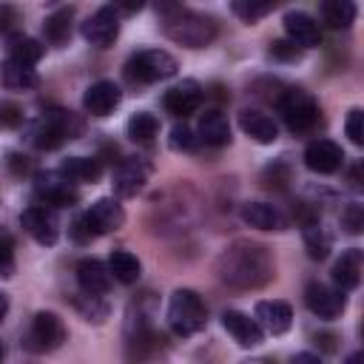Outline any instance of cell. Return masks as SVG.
Instances as JSON below:
<instances>
[{
  "label": "cell",
  "mask_w": 364,
  "mask_h": 364,
  "mask_svg": "<svg viewBox=\"0 0 364 364\" xmlns=\"http://www.w3.org/2000/svg\"><path fill=\"white\" fill-rule=\"evenodd\" d=\"M165 34L185 48H205L216 37V23L196 11H179L165 20Z\"/></svg>",
  "instance_id": "277c9868"
},
{
  "label": "cell",
  "mask_w": 364,
  "mask_h": 364,
  "mask_svg": "<svg viewBox=\"0 0 364 364\" xmlns=\"http://www.w3.org/2000/svg\"><path fill=\"white\" fill-rule=\"evenodd\" d=\"M102 296H91V293H82L74 299V307L85 316V321H102L108 316V307L100 301Z\"/></svg>",
  "instance_id": "836d02e7"
},
{
  "label": "cell",
  "mask_w": 364,
  "mask_h": 364,
  "mask_svg": "<svg viewBox=\"0 0 364 364\" xmlns=\"http://www.w3.org/2000/svg\"><path fill=\"white\" fill-rule=\"evenodd\" d=\"M239 128H242L250 139H256V142H262V145H270V142H276V136H279L276 122H273L267 114L256 111V108H245V111L239 114Z\"/></svg>",
  "instance_id": "7402d4cb"
},
{
  "label": "cell",
  "mask_w": 364,
  "mask_h": 364,
  "mask_svg": "<svg viewBox=\"0 0 364 364\" xmlns=\"http://www.w3.org/2000/svg\"><path fill=\"white\" fill-rule=\"evenodd\" d=\"M26 233L40 242V245H54L57 236H60V222H57V213L48 208V205H31L23 210L20 216Z\"/></svg>",
  "instance_id": "30bf717a"
},
{
  "label": "cell",
  "mask_w": 364,
  "mask_h": 364,
  "mask_svg": "<svg viewBox=\"0 0 364 364\" xmlns=\"http://www.w3.org/2000/svg\"><path fill=\"white\" fill-rule=\"evenodd\" d=\"M284 31L301 48H313V46L321 43V28H318V23L307 11H290V14H284Z\"/></svg>",
  "instance_id": "ac0fdd59"
},
{
  "label": "cell",
  "mask_w": 364,
  "mask_h": 364,
  "mask_svg": "<svg viewBox=\"0 0 364 364\" xmlns=\"http://www.w3.org/2000/svg\"><path fill=\"white\" fill-rule=\"evenodd\" d=\"M304 165L313 173H336L344 165V151L333 139H313L304 148Z\"/></svg>",
  "instance_id": "9a60e30c"
},
{
  "label": "cell",
  "mask_w": 364,
  "mask_h": 364,
  "mask_svg": "<svg viewBox=\"0 0 364 364\" xmlns=\"http://www.w3.org/2000/svg\"><path fill=\"white\" fill-rule=\"evenodd\" d=\"M43 51H46L43 43L34 40V37L17 34V37L9 40V57L17 60V63H23V65H37V63L43 60Z\"/></svg>",
  "instance_id": "4dcf8cb0"
},
{
  "label": "cell",
  "mask_w": 364,
  "mask_h": 364,
  "mask_svg": "<svg viewBox=\"0 0 364 364\" xmlns=\"http://www.w3.org/2000/svg\"><path fill=\"white\" fill-rule=\"evenodd\" d=\"M6 165H9V171H11L14 176H23V173L31 171V162H28V156H23V154H9V156H6Z\"/></svg>",
  "instance_id": "b9f144b4"
},
{
  "label": "cell",
  "mask_w": 364,
  "mask_h": 364,
  "mask_svg": "<svg viewBox=\"0 0 364 364\" xmlns=\"http://www.w3.org/2000/svg\"><path fill=\"white\" fill-rule=\"evenodd\" d=\"M125 131H128V136H131L134 142H151V139L156 136V131H159V119H156L154 114H148V111H136V114L128 119Z\"/></svg>",
  "instance_id": "d6a6232c"
},
{
  "label": "cell",
  "mask_w": 364,
  "mask_h": 364,
  "mask_svg": "<svg viewBox=\"0 0 364 364\" xmlns=\"http://www.w3.org/2000/svg\"><path fill=\"white\" fill-rule=\"evenodd\" d=\"M148 173H151V165L142 159V156H128L122 159L117 168H114V193L117 196H134L142 191V185L148 182Z\"/></svg>",
  "instance_id": "4fadbf2b"
},
{
  "label": "cell",
  "mask_w": 364,
  "mask_h": 364,
  "mask_svg": "<svg viewBox=\"0 0 364 364\" xmlns=\"http://www.w3.org/2000/svg\"><path fill=\"white\" fill-rule=\"evenodd\" d=\"M205 321H208V310H205V301H202V296H199L196 290L182 287V290H176V293L171 296V304H168V324H171V330H173L176 336L188 338V336L199 333V330L205 327Z\"/></svg>",
  "instance_id": "3957f363"
},
{
  "label": "cell",
  "mask_w": 364,
  "mask_h": 364,
  "mask_svg": "<svg viewBox=\"0 0 364 364\" xmlns=\"http://www.w3.org/2000/svg\"><path fill=\"white\" fill-rule=\"evenodd\" d=\"M77 284L82 293L91 296H105L111 287V270L100 259H82L77 264Z\"/></svg>",
  "instance_id": "d6986e66"
},
{
  "label": "cell",
  "mask_w": 364,
  "mask_h": 364,
  "mask_svg": "<svg viewBox=\"0 0 364 364\" xmlns=\"http://www.w3.org/2000/svg\"><path fill=\"white\" fill-rule=\"evenodd\" d=\"M74 134H80V122L71 117V111H60L51 108L46 114H40L31 122V142L43 151H54L60 148L65 139H71Z\"/></svg>",
  "instance_id": "5b68a950"
},
{
  "label": "cell",
  "mask_w": 364,
  "mask_h": 364,
  "mask_svg": "<svg viewBox=\"0 0 364 364\" xmlns=\"http://www.w3.org/2000/svg\"><path fill=\"white\" fill-rule=\"evenodd\" d=\"M80 31H82V37H85L91 46H97V48H108V46L117 40V34H119V20H117L114 6H105V9L94 11V14L82 23Z\"/></svg>",
  "instance_id": "5bb4252c"
},
{
  "label": "cell",
  "mask_w": 364,
  "mask_h": 364,
  "mask_svg": "<svg viewBox=\"0 0 364 364\" xmlns=\"http://www.w3.org/2000/svg\"><path fill=\"white\" fill-rule=\"evenodd\" d=\"M171 148L173 151H193L196 148V136L185 122H176L171 128Z\"/></svg>",
  "instance_id": "e575fe53"
},
{
  "label": "cell",
  "mask_w": 364,
  "mask_h": 364,
  "mask_svg": "<svg viewBox=\"0 0 364 364\" xmlns=\"http://www.w3.org/2000/svg\"><path fill=\"white\" fill-rule=\"evenodd\" d=\"M71 20H74V11L71 9H57L54 14H48L43 20V34L51 46H65L68 37H71Z\"/></svg>",
  "instance_id": "4316f807"
},
{
  "label": "cell",
  "mask_w": 364,
  "mask_h": 364,
  "mask_svg": "<svg viewBox=\"0 0 364 364\" xmlns=\"http://www.w3.org/2000/svg\"><path fill=\"white\" fill-rule=\"evenodd\" d=\"M242 219L259 230H284L287 228V219L282 216V210L267 202H247L242 208Z\"/></svg>",
  "instance_id": "603a6c76"
},
{
  "label": "cell",
  "mask_w": 364,
  "mask_h": 364,
  "mask_svg": "<svg viewBox=\"0 0 364 364\" xmlns=\"http://www.w3.org/2000/svg\"><path fill=\"white\" fill-rule=\"evenodd\" d=\"M344 131H347V136H350L353 145H364V111H361V108H353V111L347 114Z\"/></svg>",
  "instance_id": "d590c367"
},
{
  "label": "cell",
  "mask_w": 364,
  "mask_h": 364,
  "mask_svg": "<svg viewBox=\"0 0 364 364\" xmlns=\"http://www.w3.org/2000/svg\"><path fill=\"white\" fill-rule=\"evenodd\" d=\"M122 100V91L119 85H114L111 80H97L85 88L82 94V108L91 114V117H108Z\"/></svg>",
  "instance_id": "2e32d148"
},
{
  "label": "cell",
  "mask_w": 364,
  "mask_h": 364,
  "mask_svg": "<svg viewBox=\"0 0 364 364\" xmlns=\"http://www.w3.org/2000/svg\"><path fill=\"white\" fill-rule=\"evenodd\" d=\"M122 222H125V210H122V205H119L114 196H105V199H97L82 216L74 219V225H71V236H74V242H91L94 236L119 230Z\"/></svg>",
  "instance_id": "7a4b0ae2"
},
{
  "label": "cell",
  "mask_w": 364,
  "mask_h": 364,
  "mask_svg": "<svg viewBox=\"0 0 364 364\" xmlns=\"http://www.w3.org/2000/svg\"><path fill=\"white\" fill-rule=\"evenodd\" d=\"M222 327L233 336V341L239 347H256L262 341V336H264V330L259 327V321L250 318V316H245V313H239V310H225L222 313Z\"/></svg>",
  "instance_id": "e0dca14e"
},
{
  "label": "cell",
  "mask_w": 364,
  "mask_h": 364,
  "mask_svg": "<svg viewBox=\"0 0 364 364\" xmlns=\"http://www.w3.org/2000/svg\"><path fill=\"white\" fill-rule=\"evenodd\" d=\"M0 358H3V344H0Z\"/></svg>",
  "instance_id": "7dc6e473"
},
{
  "label": "cell",
  "mask_w": 364,
  "mask_h": 364,
  "mask_svg": "<svg viewBox=\"0 0 364 364\" xmlns=\"http://www.w3.org/2000/svg\"><path fill=\"white\" fill-rule=\"evenodd\" d=\"M14 276V242L9 236H0V279Z\"/></svg>",
  "instance_id": "74e56055"
},
{
  "label": "cell",
  "mask_w": 364,
  "mask_h": 364,
  "mask_svg": "<svg viewBox=\"0 0 364 364\" xmlns=\"http://www.w3.org/2000/svg\"><path fill=\"white\" fill-rule=\"evenodd\" d=\"M17 23H20V11L11 3H0V31L9 34L17 28Z\"/></svg>",
  "instance_id": "60d3db41"
},
{
  "label": "cell",
  "mask_w": 364,
  "mask_h": 364,
  "mask_svg": "<svg viewBox=\"0 0 364 364\" xmlns=\"http://www.w3.org/2000/svg\"><path fill=\"white\" fill-rule=\"evenodd\" d=\"M0 85L9 91H28L37 85V74L31 65H23V63L9 57L0 63Z\"/></svg>",
  "instance_id": "d4e9b609"
},
{
  "label": "cell",
  "mask_w": 364,
  "mask_h": 364,
  "mask_svg": "<svg viewBox=\"0 0 364 364\" xmlns=\"http://www.w3.org/2000/svg\"><path fill=\"white\" fill-rule=\"evenodd\" d=\"M282 0H230V11L245 20V23H256L264 14H270Z\"/></svg>",
  "instance_id": "1f68e13d"
},
{
  "label": "cell",
  "mask_w": 364,
  "mask_h": 364,
  "mask_svg": "<svg viewBox=\"0 0 364 364\" xmlns=\"http://www.w3.org/2000/svg\"><path fill=\"white\" fill-rule=\"evenodd\" d=\"M199 139L205 142V145H213V148H219V145H228L230 142V125H228V117L222 114V111H205L202 117H199Z\"/></svg>",
  "instance_id": "cb8c5ba5"
},
{
  "label": "cell",
  "mask_w": 364,
  "mask_h": 364,
  "mask_svg": "<svg viewBox=\"0 0 364 364\" xmlns=\"http://www.w3.org/2000/svg\"><path fill=\"white\" fill-rule=\"evenodd\" d=\"M60 173L68 176L71 182H97L102 176V162L91 156H68L63 159Z\"/></svg>",
  "instance_id": "484cf974"
},
{
  "label": "cell",
  "mask_w": 364,
  "mask_h": 364,
  "mask_svg": "<svg viewBox=\"0 0 364 364\" xmlns=\"http://www.w3.org/2000/svg\"><path fill=\"white\" fill-rule=\"evenodd\" d=\"M142 6L145 0H114V11H122V14H136Z\"/></svg>",
  "instance_id": "ee69618b"
},
{
  "label": "cell",
  "mask_w": 364,
  "mask_h": 364,
  "mask_svg": "<svg viewBox=\"0 0 364 364\" xmlns=\"http://www.w3.org/2000/svg\"><path fill=\"white\" fill-rule=\"evenodd\" d=\"M361 267H364V253L358 247H350L341 253V259L333 264V282L338 290H355L361 284Z\"/></svg>",
  "instance_id": "44dd1931"
},
{
  "label": "cell",
  "mask_w": 364,
  "mask_h": 364,
  "mask_svg": "<svg viewBox=\"0 0 364 364\" xmlns=\"http://www.w3.org/2000/svg\"><path fill=\"white\" fill-rule=\"evenodd\" d=\"M321 17L330 28H347L355 20V3L353 0H321Z\"/></svg>",
  "instance_id": "f546056e"
},
{
  "label": "cell",
  "mask_w": 364,
  "mask_h": 364,
  "mask_svg": "<svg viewBox=\"0 0 364 364\" xmlns=\"http://www.w3.org/2000/svg\"><path fill=\"white\" fill-rule=\"evenodd\" d=\"M279 114L284 119V125L293 131V134H307L316 128L318 122V102L301 91V88H287L282 97H279Z\"/></svg>",
  "instance_id": "52a82bcc"
},
{
  "label": "cell",
  "mask_w": 364,
  "mask_h": 364,
  "mask_svg": "<svg viewBox=\"0 0 364 364\" xmlns=\"http://www.w3.org/2000/svg\"><path fill=\"white\" fill-rule=\"evenodd\" d=\"M202 100H205V88H202L196 80H182L179 85L168 88L165 97H162L165 111L173 114V117H179V119H185V117H191L193 111H199Z\"/></svg>",
  "instance_id": "7c38bea8"
},
{
  "label": "cell",
  "mask_w": 364,
  "mask_h": 364,
  "mask_svg": "<svg viewBox=\"0 0 364 364\" xmlns=\"http://www.w3.org/2000/svg\"><path fill=\"white\" fill-rule=\"evenodd\" d=\"M296 361H318V355H313V353H299Z\"/></svg>",
  "instance_id": "bcb514c9"
},
{
  "label": "cell",
  "mask_w": 364,
  "mask_h": 364,
  "mask_svg": "<svg viewBox=\"0 0 364 364\" xmlns=\"http://www.w3.org/2000/svg\"><path fill=\"white\" fill-rule=\"evenodd\" d=\"M256 321L264 333L282 336L293 324V310H290L287 301H259L256 304Z\"/></svg>",
  "instance_id": "ffe728a7"
},
{
  "label": "cell",
  "mask_w": 364,
  "mask_h": 364,
  "mask_svg": "<svg viewBox=\"0 0 364 364\" xmlns=\"http://www.w3.org/2000/svg\"><path fill=\"white\" fill-rule=\"evenodd\" d=\"M299 54H301V46H296L290 37L287 40H273L270 43V57L273 60H299Z\"/></svg>",
  "instance_id": "f35d334b"
},
{
  "label": "cell",
  "mask_w": 364,
  "mask_h": 364,
  "mask_svg": "<svg viewBox=\"0 0 364 364\" xmlns=\"http://www.w3.org/2000/svg\"><path fill=\"white\" fill-rule=\"evenodd\" d=\"M341 228L347 233H361V228H364V208L358 202H353V205H347L341 210Z\"/></svg>",
  "instance_id": "8d00e7d4"
},
{
  "label": "cell",
  "mask_w": 364,
  "mask_h": 364,
  "mask_svg": "<svg viewBox=\"0 0 364 364\" xmlns=\"http://www.w3.org/2000/svg\"><path fill=\"white\" fill-rule=\"evenodd\" d=\"M301 236H304V247H307L310 259L321 262V259H327V256H330L333 242H330V233H327V230L318 225V219H316V222L301 225Z\"/></svg>",
  "instance_id": "f1b7e54d"
},
{
  "label": "cell",
  "mask_w": 364,
  "mask_h": 364,
  "mask_svg": "<svg viewBox=\"0 0 364 364\" xmlns=\"http://www.w3.org/2000/svg\"><path fill=\"white\" fill-rule=\"evenodd\" d=\"M108 270H111V276H114L117 282L134 284V282L139 279V273H142V264H139V259H136L134 253H128V250H114V253L108 256Z\"/></svg>",
  "instance_id": "83f0119b"
},
{
  "label": "cell",
  "mask_w": 364,
  "mask_h": 364,
  "mask_svg": "<svg viewBox=\"0 0 364 364\" xmlns=\"http://www.w3.org/2000/svg\"><path fill=\"white\" fill-rule=\"evenodd\" d=\"M23 122V111L14 102H0V131L3 128H17Z\"/></svg>",
  "instance_id": "ab89813d"
},
{
  "label": "cell",
  "mask_w": 364,
  "mask_h": 364,
  "mask_svg": "<svg viewBox=\"0 0 364 364\" xmlns=\"http://www.w3.org/2000/svg\"><path fill=\"white\" fill-rule=\"evenodd\" d=\"M154 9H156V14H162L168 20V17H173V14L182 11V3L179 0H154Z\"/></svg>",
  "instance_id": "7bdbcfd3"
},
{
  "label": "cell",
  "mask_w": 364,
  "mask_h": 364,
  "mask_svg": "<svg viewBox=\"0 0 364 364\" xmlns=\"http://www.w3.org/2000/svg\"><path fill=\"white\" fill-rule=\"evenodd\" d=\"M65 341V324L57 313L51 310H40L34 318H31V330L26 336V347L31 353H48V350H57L60 344Z\"/></svg>",
  "instance_id": "9c48e42d"
},
{
  "label": "cell",
  "mask_w": 364,
  "mask_h": 364,
  "mask_svg": "<svg viewBox=\"0 0 364 364\" xmlns=\"http://www.w3.org/2000/svg\"><path fill=\"white\" fill-rule=\"evenodd\" d=\"M216 273L225 284L239 287V290H253L262 287L273 279V256L267 247L253 245V242H236L230 245L219 262Z\"/></svg>",
  "instance_id": "6da1fadb"
},
{
  "label": "cell",
  "mask_w": 364,
  "mask_h": 364,
  "mask_svg": "<svg viewBox=\"0 0 364 364\" xmlns=\"http://www.w3.org/2000/svg\"><path fill=\"white\" fill-rule=\"evenodd\" d=\"M34 196L48 205V208H71L80 202V191L74 188V182L68 176H63L60 171H46L34 176Z\"/></svg>",
  "instance_id": "ba28073f"
},
{
  "label": "cell",
  "mask_w": 364,
  "mask_h": 364,
  "mask_svg": "<svg viewBox=\"0 0 364 364\" xmlns=\"http://www.w3.org/2000/svg\"><path fill=\"white\" fill-rule=\"evenodd\" d=\"M6 313H9V299H6V293H0V324H3Z\"/></svg>",
  "instance_id": "f6af8a7d"
},
{
  "label": "cell",
  "mask_w": 364,
  "mask_h": 364,
  "mask_svg": "<svg viewBox=\"0 0 364 364\" xmlns=\"http://www.w3.org/2000/svg\"><path fill=\"white\" fill-rule=\"evenodd\" d=\"M176 74V60L162 51V48H145V51H136L128 63H125V77L131 82H139V85H151V82H159V80H168Z\"/></svg>",
  "instance_id": "8992f818"
},
{
  "label": "cell",
  "mask_w": 364,
  "mask_h": 364,
  "mask_svg": "<svg viewBox=\"0 0 364 364\" xmlns=\"http://www.w3.org/2000/svg\"><path fill=\"white\" fill-rule=\"evenodd\" d=\"M304 304H307V310L313 316L330 321V318H338L344 313L347 299L341 296V290H333V287H327L321 282H310L307 290H304Z\"/></svg>",
  "instance_id": "8fae6325"
}]
</instances>
